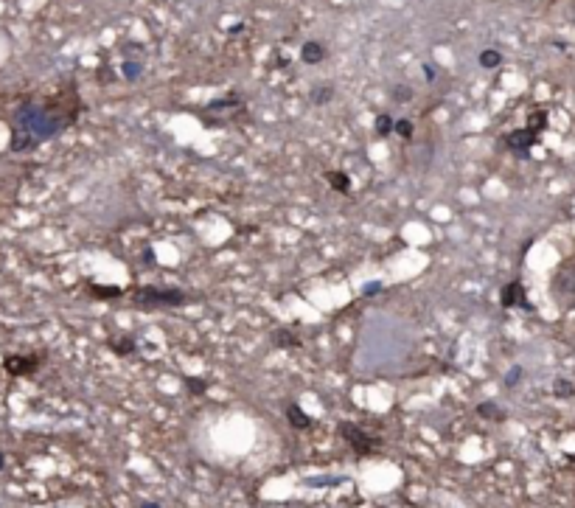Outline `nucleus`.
Segmentation results:
<instances>
[{
	"label": "nucleus",
	"mask_w": 575,
	"mask_h": 508,
	"mask_svg": "<svg viewBox=\"0 0 575 508\" xmlns=\"http://www.w3.org/2000/svg\"><path fill=\"white\" fill-rule=\"evenodd\" d=\"M9 374H31L34 371V359H23V357H9L6 359Z\"/></svg>",
	"instance_id": "1a4fd4ad"
},
{
	"label": "nucleus",
	"mask_w": 575,
	"mask_h": 508,
	"mask_svg": "<svg viewBox=\"0 0 575 508\" xmlns=\"http://www.w3.org/2000/svg\"><path fill=\"white\" fill-rule=\"evenodd\" d=\"M331 87H317V90L315 93H312V101H315V104H326L328 101V98H331Z\"/></svg>",
	"instance_id": "dca6fc26"
},
{
	"label": "nucleus",
	"mask_w": 575,
	"mask_h": 508,
	"mask_svg": "<svg viewBox=\"0 0 575 508\" xmlns=\"http://www.w3.org/2000/svg\"><path fill=\"white\" fill-rule=\"evenodd\" d=\"M381 289V284H368L365 286V295H373V292H379Z\"/></svg>",
	"instance_id": "4be33fe9"
},
{
	"label": "nucleus",
	"mask_w": 575,
	"mask_h": 508,
	"mask_svg": "<svg viewBox=\"0 0 575 508\" xmlns=\"http://www.w3.org/2000/svg\"><path fill=\"white\" fill-rule=\"evenodd\" d=\"M339 432H342V438L351 444L359 455H370V452H376V449H379V441H376L373 436H368L362 427L351 424V421H342V424H339Z\"/></svg>",
	"instance_id": "f03ea898"
},
{
	"label": "nucleus",
	"mask_w": 575,
	"mask_h": 508,
	"mask_svg": "<svg viewBox=\"0 0 575 508\" xmlns=\"http://www.w3.org/2000/svg\"><path fill=\"white\" fill-rule=\"evenodd\" d=\"M326 177H328V183H331V186L337 188L339 194H348V191H351V180H348L342 171H328Z\"/></svg>",
	"instance_id": "9d476101"
},
{
	"label": "nucleus",
	"mask_w": 575,
	"mask_h": 508,
	"mask_svg": "<svg viewBox=\"0 0 575 508\" xmlns=\"http://www.w3.org/2000/svg\"><path fill=\"white\" fill-rule=\"evenodd\" d=\"M67 121L51 115L48 110L36 107V104H23L17 110V127L28 135V140H45V138H54Z\"/></svg>",
	"instance_id": "f257e3e1"
},
{
	"label": "nucleus",
	"mask_w": 575,
	"mask_h": 508,
	"mask_svg": "<svg viewBox=\"0 0 575 508\" xmlns=\"http://www.w3.org/2000/svg\"><path fill=\"white\" fill-rule=\"evenodd\" d=\"M0 469H3V455H0Z\"/></svg>",
	"instance_id": "b1692460"
},
{
	"label": "nucleus",
	"mask_w": 575,
	"mask_h": 508,
	"mask_svg": "<svg viewBox=\"0 0 575 508\" xmlns=\"http://www.w3.org/2000/svg\"><path fill=\"white\" fill-rule=\"evenodd\" d=\"M410 98H412V90H410V87H393V101H410Z\"/></svg>",
	"instance_id": "f3484780"
},
{
	"label": "nucleus",
	"mask_w": 575,
	"mask_h": 508,
	"mask_svg": "<svg viewBox=\"0 0 575 508\" xmlns=\"http://www.w3.org/2000/svg\"><path fill=\"white\" fill-rule=\"evenodd\" d=\"M393 129L401 135V138H412V121H410V118H401V121H396Z\"/></svg>",
	"instance_id": "2eb2a0df"
},
{
	"label": "nucleus",
	"mask_w": 575,
	"mask_h": 508,
	"mask_svg": "<svg viewBox=\"0 0 575 508\" xmlns=\"http://www.w3.org/2000/svg\"><path fill=\"white\" fill-rule=\"evenodd\" d=\"M286 418H289V424H292V427H297V429H306V427H312V424H315V421H312V416H306V413H303L297 405L286 407Z\"/></svg>",
	"instance_id": "423d86ee"
},
{
	"label": "nucleus",
	"mask_w": 575,
	"mask_h": 508,
	"mask_svg": "<svg viewBox=\"0 0 575 508\" xmlns=\"http://www.w3.org/2000/svg\"><path fill=\"white\" fill-rule=\"evenodd\" d=\"M140 508H160L158 502H140Z\"/></svg>",
	"instance_id": "5701e85b"
},
{
	"label": "nucleus",
	"mask_w": 575,
	"mask_h": 508,
	"mask_svg": "<svg viewBox=\"0 0 575 508\" xmlns=\"http://www.w3.org/2000/svg\"><path fill=\"white\" fill-rule=\"evenodd\" d=\"M500 62H503V54H500V51H483V54H480V65L483 67H496Z\"/></svg>",
	"instance_id": "ddd939ff"
},
{
	"label": "nucleus",
	"mask_w": 575,
	"mask_h": 508,
	"mask_svg": "<svg viewBox=\"0 0 575 508\" xmlns=\"http://www.w3.org/2000/svg\"><path fill=\"white\" fill-rule=\"evenodd\" d=\"M273 343L278 345V348H295V345H300V343H297V337L289 332V329H275V332H273Z\"/></svg>",
	"instance_id": "6e6552de"
},
{
	"label": "nucleus",
	"mask_w": 575,
	"mask_h": 508,
	"mask_svg": "<svg viewBox=\"0 0 575 508\" xmlns=\"http://www.w3.org/2000/svg\"><path fill=\"white\" fill-rule=\"evenodd\" d=\"M519 376H522V368L508 371V376H505V385H516V382H519Z\"/></svg>",
	"instance_id": "6ab92c4d"
},
{
	"label": "nucleus",
	"mask_w": 575,
	"mask_h": 508,
	"mask_svg": "<svg viewBox=\"0 0 575 508\" xmlns=\"http://www.w3.org/2000/svg\"><path fill=\"white\" fill-rule=\"evenodd\" d=\"M424 73H427V82H435V67L432 65H424Z\"/></svg>",
	"instance_id": "412c9836"
},
{
	"label": "nucleus",
	"mask_w": 575,
	"mask_h": 508,
	"mask_svg": "<svg viewBox=\"0 0 575 508\" xmlns=\"http://www.w3.org/2000/svg\"><path fill=\"white\" fill-rule=\"evenodd\" d=\"M96 295H121V289L118 286H90Z\"/></svg>",
	"instance_id": "a211bd4d"
},
{
	"label": "nucleus",
	"mask_w": 575,
	"mask_h": 508,
	"mask_svg": "<svg viewBox=\"0 0 575 508\" xmlns=\"http://www.w3.org/2000/svg\"><path fill=\"white\" fill-rule=\"evenodd\" d=\"M500 301H503L505 309H511V306H525V309H530V306L525 303V289H522L519 281H511V284H505L503 292H500Z\"/></svg>",
	"instance_id": "39448f33"
},
{
	"label": "nucleus",
	"mask_w": 575,
	"mask_h": 508,
	"mask_svg": "<svg viewBox=\"0 0 575 508\" xmlns=\"http://www.w3.org/2000/svg\"><path fill=\"white\" fill-rule=\"evenodd\" d=\"M300 56H303V62L317 65V62L326 59V48H323L320 43H306V45H303V51H300Z\"/></svg>",
	"instance_id": "0eeeda50"
},
{
	"label": "nucleus",
	"mask_w": 575,
	"mask_h": 508,
	"mask_svg": "<svg viewBox=\"0 0 575 508\" xmlns=\"http://www.w3.org/2000/svg\"><path fill=\"white\" fill-rule=\"evenodd\" d=\"M135 295L149 306H180V303H185V292L180 289H149V286H143Z\"/></svg>",
	"instance_id": "7ed1b4c3"
},
{
	"label": "nucleus",
	"mask_w": 575,
	"mask_h": 508,
	"mask_svg": "<svg viewBox=\"0 0 575 508\" xmlns=\"http://www.w3.org/2000/svg\"><path fill=\"white\" fill-rule=\"evenodd\" d=\"M553 393L561 396V399H569V396L575 393V385H572V382H567V379H556V385H553Z\"/></svg>",
	"instance_id": "f8f14e48"
},
{
	"label": "nucleus",
	"mask_w": 575,
	"mask_h": 508,
	"mask_svg": "<svg viewBox=\"0 0 575 508\" xmlns=\"http://www.w3.org/2000/svg\"><path fill=\"white\" fill-rule=\"evenodd\" d=\"M536 140H539V132H533V129H519V132H514L508 138V149L514 152V155H519V158H525L527 149H530Z\"/></svg>",
	"instance_id": "20e7f679"
},
{
	"label": "nucleus",
	"mask_w": 575,
	"mask_h": 508,
	"mask_svg": "<svg viewBox=\"0 0 575 508\" xmlns=\"http://www.w3.org/2000/svg\"><path fill=\"white\" fill-rule=\"evenodd\" d=\"M188 385H191V387H194V390H191V393H202V390H205V382H197V379H188Z\"/></svg>",
	"instance_id": "aec40b11"
},
{
	"label": "nucleus",
	"mask_w": 575,
	"mask_h": 508,
	"mask_svg": "<svg viewBox=\"0 0 575 508\" xmlns=\"http://www.w3.org/2000/svg\"><path fill=\"white\" fill-rule=\"evenodd\" d=\"M393 127H396V121L390 118V115H379V118H376V132L379 135H390Z\"/></svg>",
	"instance_id": "4468645a"
},
{
	"label": "nucleus",
	"mask_w": 575,
	"mask_h": 508,
	"mask_svg": "<svg viewBox=\"0 0 575 508\" xmlns=\"http://www.w3.org/2000/svg\"><path fill=\"white\" fill-rule=\"evenodd\" d=\"M477 413L483 418H494V421H503V410L494 405V402H483V405H477Z\"/></svg>",
	"instance_id": "9b49d317"
}]
</instances>
